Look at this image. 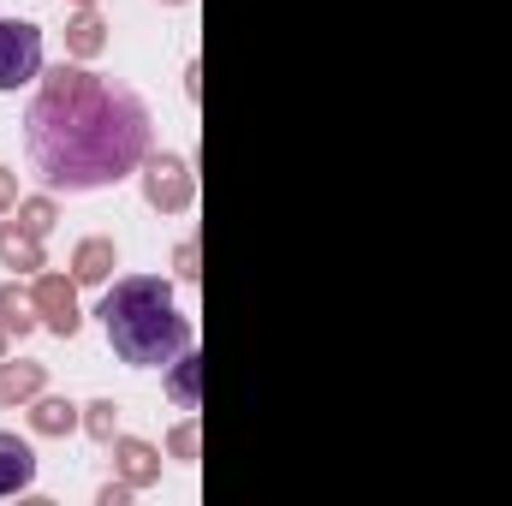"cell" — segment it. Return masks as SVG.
Masks as SVG:
<instances>
[{
  "label": "cell",
  "instance_id": "6da1fadb",
  "mask_svg": "<svg viewBox=\"0 0 512 506\" xmlns=\"http://www.w3.org/2000/svg\"><path fill=\"white\" fill-rule=\"evenodd\" d=\"M149 137H155V120L143 96L78 60H60L54 72H42L24 108V155L36 179L66 197L131 179L149 155Z\"/></svg>",
  "mask_w": 512,
  "mask_h": 506
},
{
  "label": "cell",
  "instance_id": "7a4b0ae2",
  "mask_svg": "<svg viewBox=\"0 0 512 506\" xmlns=\"http://www.w3.org/2000/svg\"><path fill=\"white\" fill-rule=\"evenodd\" d=\"M102 334L114 358L131 370H167L179 352H191V322L173 304V286L155 274H126L102 292Z\"/></svg>",
  "mask_w": 512,
  "mask_h": 506
},
{
  "label": "cell",
  "instance_id": "3957f363",
  "mask_svg": "<svg viewBox=\"0 0 512 506\" xmlns=\"http://www.w3.org/2000/svg\"><path fill=\"white\" fill-rule=\"evenodd\" d=\"M143 203L155 209V215H185L191 203H197V173H191V161L185 155H173V149H149L143 155Z\"/></svg>",
  "mask_w": 512,
  "mask_h": 506
},
{
  "label": "cell",
  "instance_id": "277c9868",
  "mask_svg": "<svg viewBox=\"0 0 512 506\" xmlns=\"http://www.w3.org/2000/svg\"><path fill=\"white\" fill-rule=\"evenodd\" d=\"M42 78V30L30 18H0V90Z\"/></svg>",
  "mask_w": 512,
  "mask_h": 506
},
{
  "label": "cell",
  "instance_id": "5b68a950",
  "mask_svg": "<svg viewBox=\"0 0 512 506\" xmlns=\"http://www.w3.org/2000/svg\"><path fill=\"white\" fill-rule=\"evenodd\" d=\"M30 298H36V316H42L48 334L72 340V334L84 328V316H78V280H66V274H36Z\"/></svg>",
  "mask_w": 512,
  "mask_h": 506
},
{
  "label": "cell",
  "instance_id": "8992f818",
  "mask_svg": "<svg viewBox=\"0 0 512 506\" xmlns=\"http://www.w3.org/2000/svg\"><path fill=\"white\" fill-rule=\"evenodd\" d=\"M30 489H36V453H30V441H24V435L0 429V501L30 495Z\"/></svg>",
  "mask_w": 512,
  "mask_h": 506
},
{
  "label": "cell",
  "instance_id": "52a82bcc",
  "mask_svg": "<svg viewBox=\"0 0 512 506\" xmlns=\"http://www.w3.org/2000/svg\"><path fill=\"white\" fill-rule=\"evenodd\" d=\"M114 477H126L131 489H149L161 483V453L137 435H114Z\"/></svg>",
  "mask_w": 512,
  "mask_h": 506
},
{
  "label": "cell",
  "instance_id": "ba28073f",
  "mask_svg": "<svg viewBox=\"0 0 512 506\" xmlns=\"http://www.w3.org/2000/svg\"><path fill=\"white\" fill-rule=\"evenodd\" d=\"M78 423H84V405H72L66 393H36V399H30V429H36V435L60 441V435H72Z\"/></svg>",
  "mask_w": 512,
  "mask_h": 506
},
{
  "label": "cell",
  "instance_id": "9c48e42d",
  "mask_svg": "<svg viewBox=\"0 0 512 506\" xmlns=\"http://www.w3.org/2000/svg\"><path fill=\"white\" fill-rule=\"evenodd\" d=\"M0 262L18 268V274H42V268H48L42 239H36L30 227H18V221H0Z\"/></svg>",
  "mask_w": 512,
  "mask_h": 506
},
{
  "label": "cell",
  "instance_id": "30bf717a",
  "mask_svg": "<svg viewBox=\"0 0 512 506\" xmlns=\"http://www.w3.org/2000/svg\"><path fill=\"white\" fill-rule=\"evenodd\" d=\"M102 48H108V18H102L96 6H78L72 24H66V54H72V60H96Z\"/></svg>",
  "mask_w": 512,
  "mask_h": 506
},
{
  "label": "cell",
  "instance_id": "8fae6325",
  "mask_svg": "<svg viewBox=\"0 0 512 506\" xmlns=\"http://www.w3.org/2000/svg\"><path fill=\"white\" fill-rule=\"evenodd\" d=\"M114 268H120L114 239H84V245L72 251V280H78V286H108Z\"/></svg>",
  "mask_w": 512,
  "mask_h": 506
},
{
  "label": "cell",
  "instance_id": "7c38bea8",
  "mask_svg": "<svg viewBox=\"0 0 512 506\" xmlns=\"http://www.w3.org/2000/svg\"><path fill=\"white\" fill-rule=\"evenodd\" d=\"M42 387H48V370L36 358H18V364L0 358V405H30Z\"/></svg>",
  "mask_w": 512,
  "mask_h": 506
},
{
  "label": "cell",
  "instance_id": "4fadbf2b",
  "mask_svg": "<svg viewBox=\"0 0 512 506\" xmlns=\"http://www.w3.org/2000/svg\"><path fill=\"white\" fill-rule=\"evenodd\" d=\"M0 322H6L12 334H30V328L42 322V316H36V298H30V292H18V280H6V286H0Z\"/></svg>",
  "mask_w": 512,
  "mask_h": 506
},
{
  "label": "cell",
  "instance_id": "5bb4252c",
  "mask_svg": "<svg viewBox=\"0 0 512 506\" xmlns=\"http://www.w3.org/2000/svg\"><path fill=\"white\" fill-rule=\"evenodd\" d=\"M84 435L102 441V447H114V435H120V405H114V399H90V405H84Z\"/></svg>",
  "mask_w": 512,
  "mask_h": 506
},
{
  "label": "cell",
  "instance_id": "9a60e30c",
  "mask_svg": "<svg viewBox=\"0 0 512 506\" xmlns=\"http://www.w3.org/2000/svg\"><path fill=\"white\" fill-rule=\"evenodd\" d=\"M167 370H173V376H167V393H173L185 411H197V358H191V352H179Z\"/></svg>",
  "mask_w": 512,
  "mask_h": 506
},
{
  "label": "cell",
  "instance_id": "2e32d148",
  "mask_svg": "<svg viewBox=\"0 0 512 506\" xmlns=\"http://www.w3.org/2000/svg\"><path fill=\"white\" fill-rule=\"evenodd\" d=\"M54 221H60L54 197H18V227H30L42 239V233H54Z\"/></svg>",
  "mask_w": 512,
  "mask_h": 506
},
{
  "label": "cell",
  "instance_id": "e0dca14e",
  "mask_svg": "<svg viewBox=\"0 0 512 506\" xmlns=\"http://www.w3.org/2000/svg\"><path fill=\"white\" fill-rule=\"evenodd\" d=\"M167 453H173L179 465H197V423H179V429L167 435Z\"/></svg>",
  "mask_w": 512,
  "mask_h": 506
},
{
  "label": "cell",
  "instance_id": "ac0fdd59",
  "mask_svg": "<svg viewBox=\"0 0 512 506\" xmlns=\"http://www.w3.org/2000/svg\"><path fill=\"white\" fill-rule=\"evenodd\" d=\"M131 495H137V489H131L126 477H114V483H102V495H96V506H131Z\"/></svg>",
  "mask_w": 512,
  "mask_h": 506
},
{
  "label": "cell",
  "instance_id": "d6986e66",
  "mask_svg": "<svg viewBox=\"0 0 512 506\" xmlns=\"http://www.w3.org/2000/svg\"><path fill=\"white\" fill-rule=\"evenodd\" d=\"M173 268H179V280H197L203 268H197V239H185L179 251H173Z\"/></svg>",
  "mask_w": 512,
  "mask_h": 506
},
{
  "label": "cell",
  "instance_id": "ffe728a7",
  "mask_svg": "<svg viewBox=\"0 0 512 506\" xmlns=\"http://www.w3.org/2000/svg\"><path fill=\"white\" fill-rule=\"evenodd\" d=\"M6 209H18V173L12 167H0V215Z\"/></svg>",
  "mask_w": 512,
  "mask_h": 506
},
{
  "label": "cell",
  "instance_id": "44dd1931",
  "mask_svg": "<svg viewBox=\"0 0 512 506\" xmlns=\"http://www.w3.org/2000/svg\"><path fill=\"white\" fill-rule=\"evenodd\" d=\"M6 346H12V328H6V322H0V358H6Z\"/></svg>",
  "mask_w": 512,
  "mask_h": 506
},
{
  "label": "cell",
  "instance_id": "7402d4cb",
  "mask_svg": "<svg viewBox=\"0 0 512 506\" xmlns=\"http://www.w3.org/2000/svg\"><path fill=\"white\" fill-rule=\"evenodd\" d=\"M72 6H96V0H72Z\"/></svg>",
  "mask_w": 512,
  "mask_h": 506
},
{
  "label": "cell",
  "instance_id": "603a6c76",
  "mask_svg": "<svg viewBox=\"0 0 512 506\" xmlns=\"http://www.w3.org/2000/svg\"><path fill=\"white\" fill-rule=\"evenodd\" d=\"M161 6H185V0H161Z\"/></svg>",
  "mask_w": 512,
  "mask_h": 506
}]
</instances>
